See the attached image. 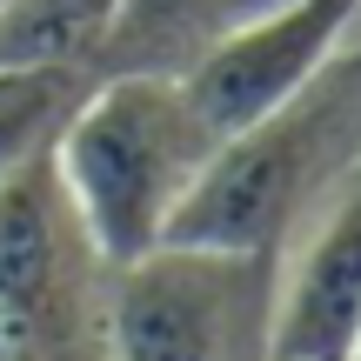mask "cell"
<instances>
[{"label":"cell","instance_id":"6da1fadb","mask_svg":"<svg viewBox=\"0 0 361 361\" xmlns=\"http://www.w3.org/2000/svg\"><path fill=\"white\" fill-rule=\"evenodd\" d=\"M214 147L221 134L188 101L180 74H94L47 161L101 268H121L174 234Z\"/></svg>","mask_w":361,"mask_h":361},{"label":"cell","instance_id":"7a4b0ae2","mask_svg":"<svg viewBox=\"0 0 361 361\" xmlns=\"http://www.w3.org/2000/svg\"><path fill=\"white\" fill-rule=\"evenodd\" d=\"M361 168V34L301 94L207 154L168 241L281 247Z\"/></svg>","mask_w":361,"mask_h":361},{"label":"cell","instance_id":"3957f363","mask_svg":"<svg viewBox=\"0 0 361 361\" xmlns=\"http://www.w3.org/2000/svg\"><path fill=\"white\" fill-rule=\"evenodd\" d=\"M274 255L214 241H161L107 268L101 355L107 361H268Z\"/></svg>","mask_w":361,"mask_h":361},{"label":"cell","instance_id":"277c9868","mask_svg":"<svg viewBox=\"0 0 361 361\" xmlns=\"http://www.w3.org/2000/svg\"><path fill=\"white\" fill-rule=\"evenodd\" d=\"M355 34H361V0H288L274 13L234 20L180 74V87L201 107V121L228 141L247 121L274 114L288 94H301Z\"/></svg>","mask_w":361,"mask_h":361},{"label":"cell","instance_id":"5b68a950","mask_svg":"<svg viewBox=\"0 0 361 361\" xmlns=\"http://www.w3.org/2000/svg\"><path fill=\"white\" fill-rule=\"evenodd\" d=\"M361 348V168L274 247L268 361H355Z\"/></svg>","mask_w":361,"mask_h":361},{"label":"cell","instance_id":"8992f818","mask_svg":"<svg viewBox=\"0 0 361 361\" xmlns=\"http://www.w3.org/2000/svg\"><path fill=\"white\" fill-rule=\"evenodd\" d=\"M54 154V147H47ZM27 161L0 180V301L20 314L101 335V255L87 247L54 161Z\"/></svg>","mask_w":361,"mask_h":361},{"label":"cell","instance_id":"52a82bcc","mask_svg":"<svg viewBox=\"0 0 361 361\" xmlns=\"http://www.w3.org/2000/svg\"><path fill=\"white\" fill-rule=\"evenodd\" d=\"M228 34V0H114L101 74H188Z\"/></svg>","mask_w":361,"mask_h":361},{"label":"cell","instance_id":"ba28073f","mask_svg":"<svg viewBox=\"0 0 361 361\" xmlns=\"http://www.w3.org/2000/svg\"><path fill=\"white\" fill-rule=\"evenodd\" d=\"M114 0H7L0 7V67L101 74Z\"/></svg>","mask_w":361,"mask_h":361},{"label":"cell","instance_id":"9c48e42d","mask_svg":"<svg viewBox=\"0 0 361 361\" xmlns=\"http://www.w3.org/2000/svg\"><path fill=\"white\" fill-rule=\"evenodd\" d=\"M94 74H54V67H0V180L27 161H40L87 94Z\"/></svg>","mask_w":361,"mask_h":361},{"label":"cell","instance_id":"30bf717a","mask_svg":"<svg viewBox=\"0 0 361 361\" xmlns=\"http://www.w3.org/2000/svg\"><path fill=\"white\" fill-rule=\"evenodd\" d=\"M274 7H288V0H228V27L234 20H255V13H274Z\"/></svg>","mask_w":361,"mask_h":361},{"label":"cell","instance_id":"8fae6325","mask_svg":"<svg viewBox=\"0 0 361 361\" xmlns=\"http://www.w3.org/2000/svg\"><path fill=\"white\" fill-rule=\"evenodd\" d=\"M355 361H361V348H355Z\"/></svg>","mask_w":361,"mask_h":361},{"label":"cell","instance_id":"7c38bea8","mask_svg":"<svg viewBox=\"0 0 361 361\" xmlns=\"http://www.w3.org/2000/svg\"><path fill=\"white\" fill-rule=\"evenodd\" d=\"M0 7H7V0H0Z\"/></svg>","mask_w":361,"mask_h":361}]
</instances>
